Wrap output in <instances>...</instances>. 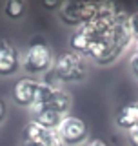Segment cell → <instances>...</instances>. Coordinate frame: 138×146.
I'll return each instance as SVG.
<instances>
[{"mask_svg":"<svg viewBox=\"0 0 138 146\" xmlns=\"http://www.w3.org/2000/svg\"><path fill=\"white\" fill-rule=\"evenodd\" d=\"M131 40H135V38H133L129 27H127V22L118 20L104 36H100L98 40H95V42L91 44L89 51H87V57L93 58L100 66L113 64L116 58H120V55L127 49V46L131 44Z\"/></svg>","mask_w":138,"mask_h":146,"instance_id":"1","label":"cell"},{"mask_svg":"<svg viewBox=\"0 0 138 146\" xmlns=\"http://www.w3.org/2000/svg\"><path fill=\"white\" fill-rule=\"evenodd\" d=\"M53 73L60 84H69V82H80L87 75V62L85 57L78 55L75 51H62L58 57H55Z\"/></svg>","mask_w":138,"mask_h":146,"instance_id":"2","label":"cell"},{"mask_svg":"<svg viewBox=\"0 0 138 146\" xmlns=\"http://www.w3.org/2000/svg\"><path fill=\"white\" fill-rule=\"evenodd\" d=\"M55 64V53L51 46L45 42H33L26 49L24 57H22V68L29 77L35 75H45L47 71L53 70Z\"/></svg>","mask_w":138,"mask_h":146,"instance_id":"3","label":"cell"},{"mask_svg":"<svg viewBox=\"0 0 138 146\" xmlns=\"http://www.w3.org/2000/svg\"><path fill=\"white\" fill-rule=\"evenodd\" d=\"M100 9V2H62L58 9V17L66 26L80 27L93 20Z\"/></svg>","mask_w":138,"mask_h":146,"instance_id":"4","label":"cell"},{"mask_svg":"<svg viewBox=\"0 0 138 146\" xmlns=\"http://www.w3.org/2000/svg\"><path fill=\"white\" fill-rule=\"evenodd\" d=\"M57 133L64 146H80V144H85V141L89 139V128H87L85 121L67 115L58 124Z\"/></svg>","mask_w":138,"mask_h":146,"instance_id":"5","label":"cell"},{"mask_svg":"<svg viewBox=\"0 0 138 146\" xmlns=\"http://www.w3.org/2000/svg\"><path fill=\"white\" fill-rule=\"evenodd\" d=\"M71 93L67 90H64L62 86H51L47 91V95L44 97V100L40 104L31 108V111L36 113L38 110H51L55 113H60L62 117H67L69 115V110H71Z\"/></svg>","mask_w":138,"mask_h":146,"instance_id":"6","label":"cell"},{"mask_svg":"<svg viewBox=\"0 0 138 146\" xmlns=\"http://www.w3.org/2000/svg\"><path fill=\"white\" fill-rule=\"evenodd\" d=\"M36 88H38V79L35 77H20L11 90V99L16 106L20 108H31L35 104V97H36Z\"/></svg>","mask_w":138,"mask_h":146,"instance_id":"7","label":"cell"},{"mask_svg":"<svg viewBox=\"0 0 138 146\" xmlns=\"http://www.w3.org/2000/svg\"><path fill=\"white\" fill-rule=\"evenodd\" d=\"M22 68L18 49L7 38H0V77H11Z\"/></svg>","mask_w":138,"mask_h":146,"instance_id":"8","label":"cell"},{"mask_svg":"<svg viewBox=\"0 0 138 146\" xmlns=\"http://www.w3.org/2000/svg\"><path fill=\"white\" fill-rule=\"evenodd\" d=\"M22 139H29L33 143L40 144V146H64L60 137H58L57 130H49V128L40 126L38 122L29 121L24 128V135Z\"/></svg>","mask_w":138,"mask_h":146,"instance_id":"9","label":"cell"},{"mask_svg":"<svg viewBox=\"0 0 138 146\" xmlns=\"http://www.w3.org/2000/svg\"><path fill=\"white\" fill-rule=\"evenodd\" d=\"M114 121H116V126L120 130L129 131L131 128H135L138 124V106L136 104H126V106H122L118 110Z\"/></svg>","mask_w":138,"mask_h":146,"instance_id":"10","label":"cell"},{"mask_svg":"<svg viewBox=\"0 0 138 146\" xmlns=\"http://www.w3.org/2000/svg\"><path fill=\"white\" fill-rule=\"evenodd\" d=\"M33 121L38 122L40 126L44 128H49V130H57L58 124L64 121V117L60 115V113H55L51 111V110H38L36 113H33Z\"/></svg>","mask_w":138,"mask_h":146,"instance_id":"11","label":"cell"},{"mask_svg":"<svg viewBox=\"0 0 138 146\" xmlns=\"http://www.w3.org/2000/svg\"><path fill=\"white\" fill-rule=\"evenodd\" d=\"M24 13H26V4L20 2V0H9V2H6V6H4V15L7 18H11V20L22 18Z\"/></svg>","mask_w":138,"mask_h":146,"instance_id":"12","label":"cell"},{"mask_svg":"<svg viewBox=\"0 0 138 146\" xmlns=\"http://www.w3.org/2000/svg\"><path fill=\"white\" fill-rule=\"evenodd\" d=\"M127 143L129 146H138V124L127 131Z\"/></svg>","mask_w":138,"mask_h":146,"instance_id":"13","label":"cell"},{"mask_svg":"<svg viewBox=\"0 0 138 146\" xmlns=\"http://www.w3.org/2000/svg\"><path fill=\"white\" fill-rule=\"evenodd\" d=\"M84 146H111V144L102 137H93V139H87Z\"/></svg>","mask_w":138,"mask_h":146,"instance_id":"14","label":"cell"},{"mask_svg":"<svg viewBox=\"0 0 138 146\" xmlns=\"http://www.w3.org/2000/svg\"><path fill=\"white\" fill-rule=\"evenodd\" d=\"M129 68L135 75V79H138V57L136 55H131V60H129Z\"/></svg>","mask_w":138,"mask_h":146,"instance_id":"15","label":"cell"},{"mask_svg":"<svg viewBox=\"0 0 138 146\" xmlns=\"http://www.w3.org/2000/svg\"><path fill=\"white\" fill-rule=\"evenodd\" d=\"M6 113H7V106H6V102H4V99L0 97V122H4Z\"/></svg>","mask_w":138,"mask_h":146,"instance_id":"16","label":"cell"},{"mask_svg":"<svg viewBox=\"0 0 138 146\" xmlns=\"http://www.w3.org/2000/svg\"><path fill=\"white\" fill-rule=\"evenodd\" d=\"M44 6L49 7V9H60L62 7V2H44Z\"/></svg>","mask_w":138,"mask_h":146,"instance_id":"17","label":"cell"},{"mask_svg":"<svg viewBox=\"0 0 138 146\" xmlns=\"http://www.w3.org/2000/svg\"><path fill=\"white\" fill-rule=\"evenodd\" d=\"M20 146H40V144H36V143H33V141H29V139H22Z\"/></svg>","mask_w":138,"mask_h":146,"instance_id":"18","label":"cell"},{"mask_svg":"<svg viewBox=\"0 0 138 146\" xmlns=\"http://www.w3.org/2000/svg\"><path fill=\"white\" fill-rule=\"evenodd\" d=\"M133 55H136V57H138V38L135 40V51H133Z\"/></svg>","mask_w":138,"mask_h":146,"instance_id":"19","label":"cell"},{"mask_svg":"<svg viewBox=\"0 0 138 146\" xmlns=\"http://www.w3.org/2000/svg\"><path fill=\"white\" fill-rule=\"evenodd\" d=\"M135 104H136V106H138V102H135Z\"/></svg>","mask_w":138,"mask_h":146,"instance_id":"20","label":"cell"}]
</instances>
